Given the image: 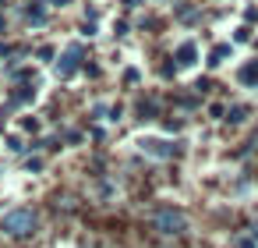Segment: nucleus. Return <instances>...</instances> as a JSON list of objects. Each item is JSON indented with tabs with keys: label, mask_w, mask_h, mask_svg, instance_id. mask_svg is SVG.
<instances>
[{
	"label": "nucleus",
	"mask_w": 258,
	"mask_h": 248,
	"mask_svg": "<svg viewBox=\"0 0 258 248\" xmlns=\"http://www.w3.org/2000/svg\"><path fill=\"white\" fill-rule=\"evenodd\" d=\"M36 227H39V216L32 209H25V206L11 209L4 220H0V234H4V237H32Z\"/></svg>",
	"instance_id": "obj_1"
},
{
	"label": "nucleus",
	"mask_w": 258,
	"mask_h": 248,
	"mask_svg": "<svg viewBox=\"0 0 258 248\" xmlns=\"http://www.w3.org/2000/svg\"><path fill=\"white\" fill-rule=\"evenodd\" d=\"M152 227H156L163 237H180V234H187V216H184V209L163 206V209H156Z\"/></svg>",
	"instance_id": "obj_2"
},
{
	"label": "nucleus",
	"mask_w": 258,
	"mask_h": 248,
	"mask_svg": "<svg viewBox=\"0 0 258 248\" xmlns=\"http://www.w3.org/2000/svg\"><path fill=\"white\" fill-rule=\"evenodd\" d=\"M138 145H142V153H145V156H152V160H170V156L177 153L166 138H142Z\"/></svg>",
	"instance_id": "obj_3"
},
{
	"label": "nucleus",
	"mask_w": 258,
	"mask_h": 248,
	"mask_svg": "<svg viewBox=\"0 0 258 248\" xmlns=\"http://www.w3.org/2000/svg\"><path fill=\"white\" fill-rule=\"evenodd\" d=\"M75 71H78V50H68V54L57 61V75H60V78H71Z\"/></svg>",
	"instance_id": "obj_4"
},
{
	"label": "nucleus",
	"mask_w": 258,
	"mask_h": 248,
	"mask_svg": "<svg viewBox=\"0 0 258 248\" xmlns=\"http://www.w3.org/2000/svg\"><path fill=\"white\" fill-rule=\"evenodd\" d=\"M237 82L247 85V89H258V61H247V64L237 71Z\"/></svg>",
	"instance_id": "obj_5"
},
{
	"label": "nucleus",
	"mask_w": 258,
	"mask_h": 248,
	"mask_svg": "<svg viewBox=\"0 0 258 248\" xmlns=\"http://www.w3.org/2000/svg\"><path fill=\"white\" fill-rule=\"evenodd\" d=\"M195 61H198V46H195V43H180V46H177V64H180V68H191Z\"/></svg>",
	"instance_id": "obj_6"
},
{
	"label": "nucleus",
	"mask_w": 258,
	"mask_h": 248,
	"mask_svg": "<svg viewBox=\"0 0 258 248\" xmlns=\"http://www.w3.org/2000/svg\"><path fill=\"white\" fill-rule=\"evenodd\" d=\"M25 18H29L32 25H43V22H46V8H39V4H29V8H25Z\"/></svg>",
	"instance_id": "obj_7"
},
{
	"label": "nucleus",
	"mask_w": 258,
	"mask_h": 248,
	"mask_svg": "<svg viewBox=\"0 0 258 248\" xmlns=\"http://www.w3.org/2000/svg\"><path fill=\"white\" fill-rule=\"evenodd\" d=\"M230 54H233V50H230V46H216V50H212V54H209V64H212V68H219V64H223V61H226V57H230Z\"/></svg>",
	"instance_id": "obj_8"
},
{
	"label": "nucleus",
	"mask_w": 258,
	"mask_h": 248,
	"mask_svg": "<svg viewBox=\"0 0 258 248\" xmlns=\"http://www.w3.org/2000/svg\"><path fill=\"white\" fill-rule=\"evenodd\" d=\"M226 114H230L226 121H233V124H240V121H244V114H247V107H230Z\"/></svg>",
	"instance_id": "obj_9"
},
{
	"label": "nucleus",
	"mask_w": 258,
	"mask_h": 248,
	"mask_svg": "<svg viewBox=\"0 0 258 248\" xmlns=\"http://www.w3.org/2000/svg\"><path fill=\"white\" fill-rule=\"evenodd\" d=\"M237 248H258V237H254V241H251V237H240Z\"/></svg>",
	"instance_id": "obj_10"
}]
</instances>
